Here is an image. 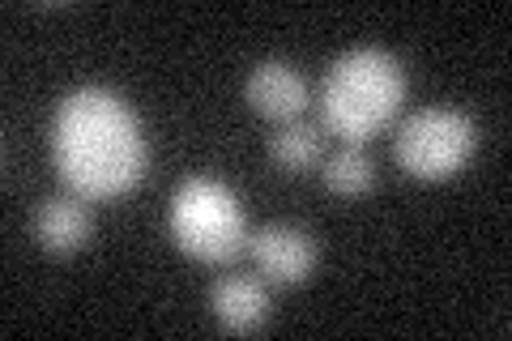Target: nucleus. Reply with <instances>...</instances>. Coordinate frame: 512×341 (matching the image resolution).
Masks as SVG:
<instances>
[{
  "instance_id": "nucleus-1",
  "label": "nucleus",
  "mask_w": 512,
  "mask_h": 341,
  "mask_svg": "<svg viewBox=\"0 0 512 341\" xmlns=\"http://www.w3.org/2000/svg\"><path fill=\"white\" fill-rule=\"evenodd\" d=\"M47 150L64 188L82 201L128 197L150 167V141L137 111L107 86H77L64 94L52 116Z\"/></svg>"
},
{
  "instance_id": "nucleus-2",
  "label": "nucleus",
  "mask_w": 512,
  "mask_h": 341,
  "mask_svg": "<svg viewBox=\"0 0 512 341\" xmlns=\"http://www.w3.org/2000/svg\"><path fill=\"white\" fill-rule=\"evenodd\" d=\"M406 103V69L384 47H350L320 77V124L342 145H363L393 124Z\"/></svg>"
},
{
  "instance_id": "nucleus-3",
  "label": "nucleus",
  "mask_w": 512,
  "mask_h": 341,
  "mask_svg": "<svg viewBox=\"0 0 512 341\" xmlns=\"http://www.w3.org/2000/svg\"><path fill=\"white\" fill-rule=\"evenodd\" d=\"M167 231L201 265H227L248 248V218L235 192L214 175H188L171 192Z\"/></svg>"
},
{
  "instance_id": "nucleus-4",
  "label": "nucleus",
  "mask_w": 512,
  "mask_h": 341,
  "mask_svg": "<svg viewBox=\"0 0 512 341\" xmlns=\"http://www.w3.org/2000/svg\"><path fill=\"white\" fill-rule=\"evenodd\" d=\"M478 150V124L461 107H419L397 124L393 158L410 180L444 184L470 167Z\"/></svg>"
},
{
  "instance_id": "nucleus-5",
  "label": "nucleus",
  "mask_w": 512,
  "mask_h": 341,
  "mask_svg": "<svg viewBox=\"0 0 512 341\" xmlns=\"http://www.w3.org/2000/svg\"><path fill=\"white\" fill-rule=\"evenodd\" d=\"M248 252L256 273L274 286H303L316 269V239L295 222H265L256 235H248Z\"/></svg>"
},
{
  "instance_id": "nucleus-6",
  "label": "nucleus",
  "mask_w": 512,
  "mask_h": 341,
  "mask_svg": "<svg viewBox=\"0 0 512 341\" xmlns=\"http://www.w3.org/2000/svg\"><path fill=\"white\" fill-rule=\"evenodd\" d=\"M244 99L265 120H299V111L308 107V77L286 60H261L244 81Z\"/></svg>"
},
{
  "instance_id": "nucleus-7",
  "label": "nucleus",
  "mask_w": 512,
  "mask_h": 341,
  "mask_svg": "<svg viewBox=\"0 0 512 341\" xmlns=\"http://www.w3.org/2000/svg\"><path fill=\"white\" fill-rule=\"evenodd\" d=\"M30 231H35L43 252L69 256V252H82L90 243L94 218H90L82 197H47L35 205V214H30Z\"/></svg>"
},
{
  "instance_id": "nucleus-8",
  "label": "nucleus",
  "mask_w": 512,
  "mask_h": 341,
  "mask_svg": "<svg viewBox=\"0 0 512 341\" xmlns=\"http://www.w3.org/2000/svg\"><path fill=\"white\" fill-rule=\"evenodd\" d=\"M210 307L227 333H252L269 320V290L256 278H218L210 290Z\"/></svg>"
},
{
  "instance_id": "nucleus-9",
  "label": "nucleus",
  "mask_w": 512,
  "mask_h": 341,
  "mask_svg": "<svg viewBox=\"0 0 512 341\" xmlns=\"http://www.w3.org/2000/svg\"><path fill=\"white\" fill-rule=\"evenodd\" d=\"M320 158H325V137H320L316 124L286 120L269 137V162L278 171H308V167H320Z\"/></svg>"
},
{
  "instance_id": "nucleus-10",
  "label": "nucleus",
  "mask_w": 512,
  "mask_h": 341,
  "mask_svg": "<svg viewBox=\"0 0 512 341\" xmlns=\"http://www.w3.org/2000/svg\"><path fill=\"white\" fill-rule=\"evenodd\" d=\"M320 184L333 197H363V192L376 188V162L359 145H342L329 158H320Z\"/></svg>"
}]
</instances>
